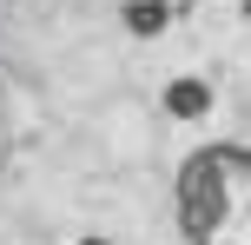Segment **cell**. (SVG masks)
Returning <instances> with one entry per match:
<instances>
[{
	"label": "cell",
	"instance_id": "cell-1",
	"mask_svg": "<svg viewBox=\"0 0 251 245\" xmlns=\"http://www.w3.org/2000/svg\"><path fill=\"white\" fill-rule=\"evenodd\" d=\"M178 232H185V245H251V146L218 139L185 153Z\"/></svg>",
	"mask_w": 251,
	"mask_h": 245
},
{
	"label": "cell",
	"instance_id": "cell-2",
	"mask_svg": "<svg viewBox=\"0 0 251 245\" xmlns=\"http://www.w3.org/2000/svg\"><path fill=\"white\" fill-rule=\"evenodd\" d=\"M205 106H212V86H205V80H172V86H165V113H172V119H199L205 113Z\"/></svg>",
	"mask_w": 251,
	"mask_h": 245
},
{
	"label": "cell",
	"instance_id": "cell-3",
	"mask_svg": "<svg viewBox=\"0 0 251 245\" xmlns=\"http://www.w3.org/2000/svg\"><path fill=\"white\" fill-rule=\"evenodd\" d=\"M126 27H132V33H159V27H165V7H159V0H152V7L139 0V7H126Z\"/></svg>",
	"mask_w": 251,
	"mask_h": 245
},
{
	"label": "cell",
	"instance_id": "cell-4",
	"mask_svg": "<svg viewBox=\"0 0 251 245\" xmlns=\"http://www.w3.org/2000/svg\"><path fill=\"white\" fill-rule=\"evenodd\" d=\"M86 245H106V239H86Z\"/></svg>",
	"mask_w": 251,
	"mask_h": 245
}]
</instances>
